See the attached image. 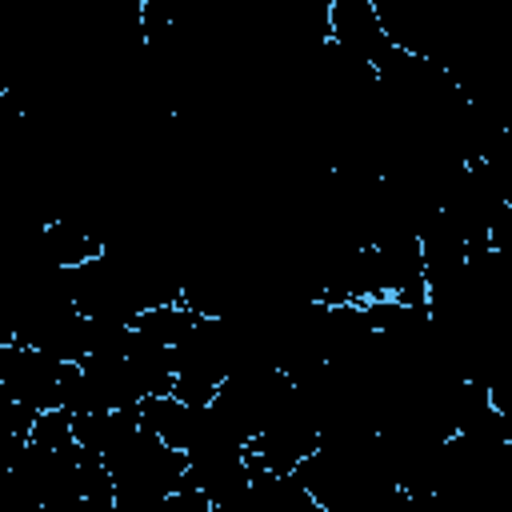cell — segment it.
I'll return each mask as SVG.
<instances>
[{"label": "cell", "instance_id": "6da1fadb", "mask_svg": "<svg viewBox=\"0 0 512 512\" xmlns=\"http://www.w3.org/2000/svg\"><path fill=\"white\" fill-rule=\"evenodd\" d=\"M324 36H328V48L368 68H376V60L392 48L384 32V16L368 0H332L324 16Z\"/></svg>", "mask_w": 512, "mask_h": 512}, {"label": "cell", "instance_id": "7a4b0ae2", "mask_svg": "<svg viewBox=\"0 0 512 512\" xmlns=\"http://www.w3.org/2000/svg\"><path fill=\"white\" fill-rule=\"evenodd\" d=\"M248 512H320L292 472H268L248 460Z\"/></svg>", "mask_w": 512, "mask_h": 512}, {"label": "cell", "instance_id": "3957f363", "mask_svg": "<svg viewBox=\"0 0 512 512\" xmlns=\"http://www.w3.org/2000/svg\"><path fill=\"white\" fill-rule=\"evenodd\" d=\"M196 312L184 304V300H172V304H156V308H144L136 312L132 320V332L144 336V340H156L164 348H176L192 328H196Z\"/></svg>", "mask_w": 512, "mask_h": 512}, {"label": "cell", "instance_id": "277c9868", "mask_svg": "<svg viewBox=\"0 0 512 512\" xmlns=\"http://www.w3.org/2000/svg\"><path fill=\"white\" fill-rule=\"evenodd\" d=\"M152 16H156V8L148 4V8H144V20H152ZM140 32H144V36H152V32H156V24H144ZM160 32H168V20H164V12H160Z\"/></svg>", "mask_w": 512, "mask_h": 512}]
</instances>
